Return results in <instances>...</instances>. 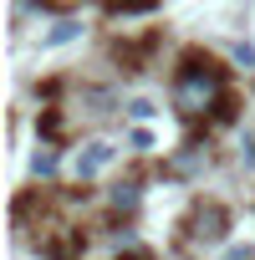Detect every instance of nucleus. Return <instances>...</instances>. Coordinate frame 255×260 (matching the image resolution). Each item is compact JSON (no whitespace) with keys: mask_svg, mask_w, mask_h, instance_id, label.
Wrapping results in <instances>:
<instances>
[{"mask_svg":"<svg viewBox=\"0 0 255 260\" xmlns=\"http://www.w3.org/2000/svg\"><path fill=\"white\" fill-rule=\"evenodd\" d=\"M174 107L184 117H209V112H225L230 97H225V72L209 61V56H189L174 77Z\"/></svg>","mask_w":255,"mask_h":260,"instance_id":"f257e3e1","label":"nucleus"},{"mask_svg":"<svg viewBox=\"0 0 255 260\" xmlns=\"http://www.w3.org/2000/svg\"><path fill=\"white\" fill-rule=\"evenodd\" d=\"M112 158H117V148H112V143H102V138H92V143H82V148H77L72 169H77V179H92V174H102Z\"/></svg>","mask_w":255,"mask_h":260,"instance_id":"f03ea898","label":"nucleus"},{"mask_svg":"<svg viewBox=\"0 0 255 260\" xmlns=\"http://www.w3.org/2000/svg\"><path fill=\"white\" fill-rule=\"evenodd\" d=\"M194 224H199L194 235H199L204 245H214V240H225V209H214V204H209V209H199V219H194Z\"/></svg>","mask_w":255,"mask_h":260,"instance_id":"7ed1b4c3","label":"nucleus"},{"mask_svg":"<svg viewBox=\"0 0 255 260\" xmlns=\"http://www.w3.org/2000/svg\"><path fill=\"white\" fill-rule=\"evenodd\" d=\"M107 204H112L117 214H133V209L143 204V189H138V184H117V189L107 194Z\"/></svg>","mask_w":255,"mask_h":260,"instance_id":"20e7f679","label":"nucleus"},{"mask_svg":"<svg viewBox=\"0 0 255 260\" xmlns=\"http://www.w3.org/2000/svg\"><path fill=\"white\" fill-rule=\"evenodd\" d=\"M82 36V21H72V16H61L46 36H41V46H67V41H77Z\"/></svg>","mask_w":255,"mask_h":260,"instance_id":"39448f33","label":"nucleus"},{"mask_svg":"<svg viewBox=\"0 0 255 260\" xmlns=\"http://www.w3.org/2000/svg\"><path fill=\"white\" fill-rule=\"evenodd\" d=\"M204 164H209V148H204V143H189V148L174 158V174H199Z\"/></svg>","mask_w":255,"mask_h":260,"instance_id":"423d86ee","label":"nucleus"},{"mask_svg":"<svg viewBox=\"0 0 255 260\" xmlns=\"http://www.w3.org/2000/svg\"><path fill=\"white\" fill-rule=\"evenodd\" d=\"M31 174H36V179H51V174H56V148H41V153L31 158Z\"/></svg>","mask_w":255,"mask_h":260,"instance_id":"0eeeda50","label":"nucleus"},{"mask_svg":"<svg viewBox=\"0 0 255 260\" xmlns=\"http://www.w3.org/2000/svg\"><path fill=\"white\" fill-rule=\"evenodd\" d=\"M230 56H235V67L255 72V46H250V41H235V46H230Z\"/></svg>","mask_w":255,"mask_h":260,"instance_id":"6e6552de","label":"nucleus"},{"mask_svg":"<svg viewBox=\"0 0 255 260\" xmlns=\"http://www.w3.org/2000/svg\"><path fill=\"white\" fill-rule=\"evenodd\" d=\"M128 117H138V122H148V117H153V102H148V97H133V102H128Z\"/></svg>","mask_w":255,"mask_h":260,"instance_id":"1a4fd4ad","label":"nucleus"}]
</instances>
